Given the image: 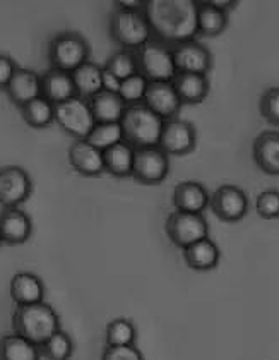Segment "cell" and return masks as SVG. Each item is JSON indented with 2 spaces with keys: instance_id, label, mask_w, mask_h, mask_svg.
<instances>
[{
  "instance_id": "1",
  "label": "cell",
  "mask_w": 279,
  "mask_h": 360,
  "mask_svg": "<svg viewBox=\"0 0 279 360\" xmlns=\"http://www.w3.org/2000/svg\"><path fill=\"white\" fill-rule=\"evenodd\" d=\"M151 30L167 45L192 40L197 34V2L192 0H151L146 4Z\"/></svg>"
},
{
  "instance_id": "2",
  "label": "cell",
  "mask_w": 279,
  "mask_h": 360,
  "mask_svg": "<svg viewBox=\"0 0 279 360\" xmlns=\"http://www.w3.org/2000/svg\"><path fill=\"white\" fill-rule=\"evenodd\" d=\"M13 330L15 335L40 347L60 330V318L46 302L18 305L13 312Z\"/></svg>"
},
{
  "instance_id": "3",
  "label": "cell",
  "mask_w": 279,
  "mask_h": 360,
  "mask_svg": "<svg viewBox=\"0 0 279 360\" xmlns=\"http://www.w3.org/2000/svg\"><path fill=\"white\" fill-rule=\"evenodd\" d=\"M124 141L134 150L158 146L164 120L153 113L144 103L131 105L120 120Z\"/></svg>"
},
{
  "instance_id": "4",
  "label": "cell",
  "mask_w": 279,
  "mask_h": 360,
  "mask_svg": "<svg viewBox=\"0 0 279 360\" xmlns=\"http://www.w3.org/2000/svg\"><path fill=\"white\" fill-rule=\"evenodd\" d=\"M110 37L120 49L137 52L141 46L151 41V25L144 11H129L115 7L110 14Z\"/></svg>"
},
{
  "instance_id": "5",
  "label": "cell",
  "mask_w": 279,
  "mask_h": 360,
  "mask_svg": "<svg viewBox=\"0 0 279 360\" xmlns=\"http://www.w3.org/2000/svg\"><path fill=\"white\" fill-rule=\"evenodd\" d=\"M48 56L50 69L64 70V72L72 74L74 70L79 69L82 64L91 60V46L88 40L77 31H60L52 40L48 41Z\"/></svg>"
},
{
  "instance_id": "6",
  "label": "cell",
  "mask_w": 279,
  "mask_h": 360,
  "mask_svg": "<svg viewBox=\"0 0 279 360\" xmlns=\"http://www.w3.org/2000/svg\"><path fill=\"white\" fill-rule=\"evenodd\" d=\"M139 72L149 83H168L176 74L171 46L161 40H151L136 52Z\"/></svg>"
},
{
  "instance_id": "7",
  "label": "cell",
  "mask_w": 279,
  "mask_h": 360,
  "mask_svg": "<svg viewBox=\"0 0 279 360\" xmlns=\"http://www.w3.org/2000/svg\"><path fill=\"white\" fill-rule=\"evenodd\" d=\"M55 124L74 141L86 139L96 125L89 101L76 96L64 103L55 105Z\"/></svg>"
},
{
  "instance_id": "8",
  "label": "cell",
  "mask_w": 279,
  "mask_h": 360,
  "mask_svg": "<svg viewBox=\"0 0 279 360\" xmlns=\"http://www.w3.org/2000/svg\"><path fill=\"white\" fill-rule=\"evenodd\" d=\"M164 232L176 248L183 250L188 245L209 236V225H207L204 214L183 213V211L175 210L168 214L167 223H164Z\"/></svg>"
},
{
  "instance_id": "9",
  "label": "cell",
  "mask_w": 279,
  "mask_h": 360,
  "mask_svg": "<svg viewBox=\"0 0 279 360\" xmlns=\"http://www.w3.org/2000/svg\"><path fill=\"white\" fill-rule=\"evenodd\" d=\"M170 174V156L160 146L136 150L131 177L144 186H158Z\"/></svg>"
},
{
  "instance_id": "10",
  "label": "cell",
  "mask_w": 279,
  "mask_h": 360,
  "mask_svg": "<svg viewBox=\"0 0 279 360\" xmlns=\"http://www.w3.org/2000/svg\"><path fill=\"white\" fill-rule=\"evenodd\" d=\"M33 194V180L22 167L7 165L0 168V206L19 208Z\"/></svg>"
},
{
  "instance_id": "11",
  "label": "cell",
  "mask_w": 279,
  "mask_h": 360,
  "mask_svg": "<svg viewBox=\"0 0 279 360\" xmlns=\"http://www.w3.org/2000/svg\"><path fill=\"white\" fill-rule=\"evenodd\" d=\"M171 52L176 72L207 76L213 69V53L195 38L175 43V45H171Z\"/></svg>"
},
{
  "instance_id": "12",
  "label": "cell",
  "mask_w": 279,
  "mask_h": 360,
  "mask_svg": "<svg viewBox=\"0 0 279 360\" xmlns=\"http://www.w3.org/2000/svg\"><path fill=\"white\" fill-rule=\"evenodd\" d=\"M197 144V131L194 124L182 119L164 120L158 146L168 156H186L195 150Z\"/></svg>"
},
{
  "instance_id": "13",
  "label": "cell",
  "mask_w": 279,
  "mask_h": 360,
  "mask_svg": "<svg viewBox=\"0 0 279 360\" xmlns=\"http://www.w3.org/2000/svg\"><path fill=\"white\" fill-rule=\"evenodd\" d=\"M209 208L219 220L226 223L240 221L249 211V198H247L245 191H242L237 186H226L218 187L213 194H211Z\"/></svg>"
},
{
  "instance_id": "14",
  "label": "cell",
  "mask_w": 279,
  "mask_h": 360,
  "mask_svg": "<svg viewBox=\"0 0 279 360\" xmlns=\"http://www.w3.org/2000/svg\"><path fill=\"white\" fill-rule=\"evenodd\" d=\"M67 160L74 172L82 177H100L105 174L103 151L94 148L86 139L72 141L67 151Z\"/></svg>"
},
{
  "instance_id": "15",
  "label": "cell",
  "mask_w": 279,
  "mask_h": 360,
  "mask_svg": "<svg viewBox=\"0 0 279 360\" xmlns=\"http://www.w3.org/2000/svg\"><path fill=\"white\" fill-rule=\"evenodd\" d=\"M143 103L163 120L176 119V115H179V112L183 107L175 88H173L171 81H168V83H164V81H161V83H149Z\"/></svg>"
},
{
  "instance_id": "16",
  "label": "cell",
  "mask_w": 279,
  "mask_h": 360,
  "mask_svg": "<svg viewBox=\"0 0 279 360\" xmlns=\"http://www.w3.org/2000/svg\"><path fill=\"white\" fill-rule=\"evenodd\" d=\"M33 221L21 208H4L0 213V237L2 244L21 245L30 240Z\"/></svg>"
},
{
  "instance_id": "17",
  "label": "cell",
  "mask_w": 279,
  "mask_h": 360,
  "mask_svg": "<svg viewBox=\"0 0 279 360\" xmlns=\"http://www.w3.org/2000/svg\"><path fill=\"white\" fill-rule=\"evenodd\" d=\"M18 108L41 96V74L37 70L18 68L9 86L4 91Z\"/></svg>"
},
{
  "instance_id": "18",
  "label": "cell",
  "mask_w": 279,
  "mask_h": 360,
  "mask_svg": "<svg viewBox=\"0 0 279 360\" xmlns=\"http://www.w3.org/2000/svg\"><path fill=\"white\" fill-rule=\"evenodd\" d=\"M211 194L207 193L206 187L195 180H183V182L176 184L171 194V202L176 211H183V213H199L209 206Z\"/></svg>"
},
{
  "instance_id": "19",
  "label": "cell",
  "mask_w": 279,
  "mask_h": 360,
  "mask_svg": "<svg viewBox=\"0 0 279 360\" xmlns=\"http://www.w3.org/2000/svg\"><path fill=\"white\" fill-rule=\"evenodd\" d=\"M9 295L15 305L45 302V283L34 273L21 271L11 278Z\"/></svg>"
},
{
  "instance_id": "20",
  "label": "cell",
  "mask_w": 279,
  "mask_h": 360,
  "mask_svg": "<svg viewBox=\"0 0 279 360\" xmlns=\"http://www.w3.org/2000/svg\"><path fill=\"white\" fill-rule=\"evenodd\" d=\"M255 165L267 175L279 177V131H264L254 141Z\"/></svg>"
},
{
  "instance_id": "21",
  "label": "cell",
  "mask_w": 279,
  "mask_h": 360,
  "mask_svg": "<svg viewBox=\"0 0 279 360\" xmlns=\"http://www.w3.org/2000/svg\"><path fill=\"white\" fill-rule=\"evenodd\" d=\"M41 96L50 103L60 105L67 100L76 98V86H74L72 74L64 70L48 69L41 74Z\"/></svg>"
},
{
  "instance_id": "22",
  "label": "cell",
  "mask_w": 279,
  "mask_h": 360,
  "mask_svg": "<svg viewBox=\"0 0 279 360\" xmlns=\"http://www.w3.org/2000/svg\"><path fill=\"white\" fill-rule=\"evenodd\" d=\"M171 84L183 105H199L209 95V79L202 74L176 72Z\"/></svg>"
},
{
  "instance_id": "23",
  "label": "cell",
  "mask_w": 279,
  "mask_h": 360,
  "mask_svg": "<svg viewBox=\"0 0 279 360\" xmlns=\"http://www.w3.org/2000/svg\"><path fill=\"white\" fill-rule=\"evenodd\" d=\"M219 257H221L219 248L209 237L202 238V240L195 242V244L183 249V261H186L188 268L195 269V271H209V269H214L219 263Z\"/></svg>"
},
{
  "instance_id": "24",
  "label": "cell",
  "mask_w": 279,
  "mask_h": 360,
  "mask_svg": "<svg viewBox=\"0 0 279 360\" xmlns=\"http://www.w3.org/2000/svg\"><path fill=\"white\" fill-rule=\"evenodd\" d=\"M93 117L96 124H112L120 122L124 117L127 105L122 100L120 95L110 91H101L89 100Z\"/></svg>"
},
{
  "instance_id": "25",
  "label": "cell",
  "mask_w": 279,
  "mask_h": 360,
  "mask_svg": "<svg viewBox=\"0 0 279 360\" xmlns=\"http://www.w3.org/2000/svg\"><path fill=\"white\" fill-rule=\"evenodd\" d=\"M72 79L76 86V95L86 101L103 91V68L93 60L86 62L79 69L74 70Z\"/></svg>"
},
{
  "instance_id": "26",
  "label": "cell",
  "mask_w": 279,
  "mask_h": 360,
  "mask_svg": "<svg viewBox=\"0 0 279 360\" xmlns=\"http://www.w3.org/2000/svg\"><path fill=\"white\" fill-rule=\"evenodd\" d=\"M134 156H136V150L129 143L122 141V143L115 144V146L108 148L103 151L105 158V172L117 179H127L132 175L134 167Z\"/></svg>"
},
{
  "instance_id": "27",
  "label": "cell",
  "mask_w": 279,
  "mask_h": 360,
  "mask_svg": "<svg viewBox=\"0 0 279 360\" xmlns=\"http://www.w3.org/2000/svg\"><path fill=\"white\" fill-rule=\"evenodd\" d=\"M0 360H41L40 347L15 333H9L0 336Z\"/></svg>"
},
{
  "instance_id": "28",
  "label": "cell",
  "mask_w": 279,
  "mask_h": 360,
  "mask_svg": "<svg viewBox=\"0 0 279 360\" xmlns=\"http://www.w3.org/2000/svg\"><path fill=\"white\" fill-rule=\"evenodd\" d=\"M228 26V13L216 9L207 0L197 2V34L213 38L221 34Z\"/></svg>"
},
{
  "instance_id": "29",
  "label": "cell",
  "mask_w": 279,
  "mask_h": 360,
  "mask_svg": "<svg viewBox=\"0 0 279 360\" xmlns=\"http://www.w3.org/2000/svg\"><path fill=\"white\" fill-rule=\"evenodd\" d=\"M22 120L31 129H46L55 122V105L40 96L19 108Z\"/></svg>"
},
{
  "instance_id": "30",
  "label": "cell",
  "mask_w": 279,
  "mask_h": 360,
  "mask_svg": "<svg viewBox=\"0 0 279 360\" xmlns=\"http://www.w3.org/2000/svg\"><path fill=\"white\" fill-rule=\"evenodd\" d=\"M137 330L127 318L110 321L105 328V345L107 347H131L136 345Z\"/></svg>"
},
{
  "instance_id": "31",
  "label": "cell",
  "mask_w": 279,
  "mask_h": 360,
  "mask_svg": "<svg viewBox=\"0 0 279 360\" xmlns=\"http://www.w3.org/2000/svg\"><path fill=\"white\" fill-rule=\"evenodd\" d=\"M41 359L46 360H70L74 355V342L69 333L58 330L50 336L43 345H40Z\"/></svg>"
},
{
  "instance_id": "32",
  "label": "cell",
  "mask_w": 279,
  "mask_h": 360,
  "mask_svg": "<svg viewBox=\"0 0 279 360\" xmlns=\"http://www.w3.org/2000/svg\"><path fill=\"white\" fill-rule=\"evenodd\" d=\"M88 143H91L94 148L101 151H107L108 148L115 146L124 141V132H122L120 122H112V124H96L93 127V131L89 132V136L86 138Z\"/></svg>"
},
{
  "instance_id": "33",
  "label": "cell",
  "mask_w": 279,
  "mask_h": 360,
  "mask_svg": "<svg viewBox=\"0 0 279 360\" xmlns=\"http://www.w3.org/2000/svg\"><path fill=\"white\" fill-rule=\"evenodd\" d=\"M103 68L110 70L113 76L119 77L120 81L127 79V77H131L134 74L139 72V64H137L136 52H132V50H124V49L117 50L115 53H112Z\"/></svg>"
},
{
  "instance_id": "34",
  "label": "cell",
  "mask_w": 279,
  "mask_h": 360,
  "mask_svg": "<svg viewBox=\"0 0 279 360\" xmlns=\"http://www.w3.org/2000/svg\"><path fill=\"white\" fill-rule=\"evenodd\" d=\"M149 81L143 76L141 72L134 74V76L127 77V79L122 81L119 95L122 100L125 101L127 107L131 105H139L144 101V96H146Z\"/></svg>"
},
{
  "instance_id": "35",
  "label": "cell",
  "mask_w": 279,
  "mask_h": 360,
  "mask_svg": "<svg viewBox=\"0 0 279 360\" xmlns=\"http://www.w3.org/2000/svg\"><path fill=\"white\" fill-rule=\"evenodd\" d=\"M257 214L264 220H276L279 218V191L269 189L257 195L255 199Z\"/></svg>"
},
{
  "instance_id": "36",
  "label": "cell",
  "mask_w": 279,
  "mask_h": 360,
  "mask_svg": "<svg viewBox=\"0 0 279 360\" xmlns=\"http://www.w3.org/2000/svg\"><path fill=\"white\" fill-rule=\"evenodd\" d=\"M259 110L267 122L279 125V86L266 89L259 101Z\"/></svg>"
},
{
  "instance_id": "37",
  "label": "cell",
  "mask_w": 279,
  "mask_h": 360,
  "mask_svg": "<svg viewBox=\"0 0 279 360\" xmlns=\"http://www.w3.org/2000/svg\"><path fill=\"white\" fill-rule=\"evenodd\" d=\"M101 360H144L136 345L131 347H105Z\"/></svg>"
},
{
  "instance_id": "38",
  "label": "cell",
  "mask_w": 279,
  "mask_h": 360,
  "mask_svg": "<svg viewBox=\"0 0 279 360\" xmlns=\"http://www.w3.org/2000/svg\"><path fill=\"white\" fill-rule=\"evenodd\" d=\"M18 68L19 65L15 64L13 57L6 56V53H0V91H6V88L9 86Z\"/></svg>"
},
{
  "instance_id": "39",
  "label": "cell",
  "mask_w": 279,
  "mask_h": 360,
  "mask_svg": "<svg viewBox=\"0 0 279 360\" xmlns=\"http://www.w3.org/2000/svg\"><path fill=\"white\" fill-rule=\"evenodd\" d=\"M120 84L122 81L117 76H113L110 70L103 68V91H110V93H117L119 95L120 91Z\"/></svg>"
},
{
  "instance_id": "40",
  "label": "cell",
  "mask_w": 279,
  "mask_h": 360,
  "mask_svg": "<svg viewBox=\"0 0 279 360\" xmlns=\"http://www.w3.org/2000/svg\"><path fill=\"white\" fill-rule=\"evenodd\" d=\"M207 2H209L213 7H216V9L223 11V13H230V11L235 9L238 4L235 2V0H207Z\"/></svg>"
},
{
  "instance_id": "41",
  "label": "cell",
  "mask_w": 279,
  "mask_h": 360,
  "mask_svg": "<svg viewBox=\"0 0 279 360\" xmlns=\"http://www.w3.org/2000/svg\"><path fill=\"white\" fill-rule=\"evenodd\" d=\"M0 244H2V237H0Z\"/></svg>"
}]
</instances>
